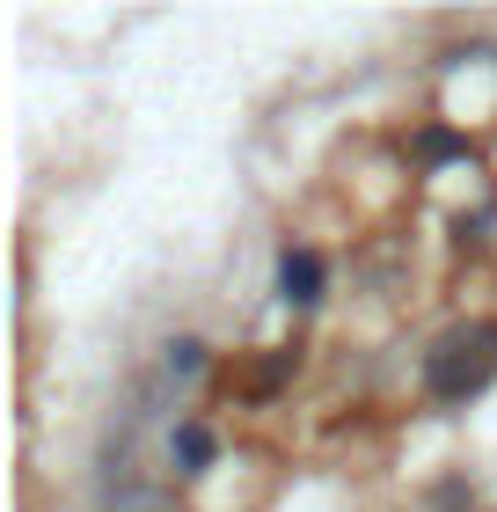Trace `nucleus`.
Segmentation results:
<instances>
[{
	"label": "nucleus",
	"mask_w": 497,
	"mask_h": 512,
	"mask_svg": "<svg viewBox=\"0 0 497 512\" xmlns=\"http://www.w3.org/2000/svg\"><path fill=\"white\" fill-rule=\"evenodd\" d=\"M497 374V322H468V330H446L424 359V388L432 403H468L476 388H490Z\"/></svg>",
	"instance_id": "obj_1"
},
{
	"label": "nucleus",
	"mask_w": 497,
	"mask_h": 512,
	"mask_svg": "<svg viewBox=\"0 0 497 512\" xmlns=\"http://www.w3.org/2000/svg\"><path fill=\"white\" fill-rule=\"evenodd\" d=\"M278 293H286L293 308L322 300V256L315 249H286V256H278Z\"/></svg>",
	"instance_id": "obj_2"
},
{
	"label": "nucleus",
	"mask_w": 497,
	"mask_h": 512,
	"mask_svg": "<svg viewBox=\"0 0 497 512\" xmlns=\"http://www.w3.org/2000/svg\"><path fill=\"white\" fill-rule=\"evenodd\" d=\"M176 454H183V469H205V461H212V432L205 425H183L176 432Z\"/></svg>",
	"instance_id": "obj_3"
},
{
	"label": "nucleus",
	"mask_w": 497,
	"mask_h": 512,
	"mask_svg": "<svg viewBox=\"0 0 497 512\" xmlns=\"http://www.w3.org/2000/svg\"><path fill=\"white\" fill-rule=\"evenodd\" d=\"M169 366H176V374H198V344H191V337L169 344Z\"/></svg>",
	"instance_id": "obj_4"
}]
</instances>
